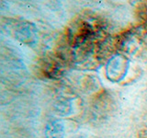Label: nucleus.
I'll use <instances>...</instances> for the list:
<instances>
[{
  "instance_id": "nucleus-3",
  "label": "nucleus",
  "mask_w": 147,
  "mask_h": 138,
  "mask_svg": "<svg viewBox=\"0 0 147 138\" xmlns=\"http://www.w3.org/2000/svg\"><path fill=\"white\" fill-rule=\"evenodd\" d=\"M44 135L45 138H64L65 125L63 121L60 119L50 121L45 126Z\"/></svg>"
},
{
  "instance_id": "nucleus-1",
  "label": "nucleus",
  "mask_w": 147,
  "mask_h": 138,
  "mask_svg": "<svg viewBox=\"0 0 147 138\" xmlns=\"http://www.w3.org/2000/svg\"><path fill=\"white\" fill-rule=\"evenodd\" d=\"M129 67H130V61L125 55L121 53L114 54L109 58L106 64V76L109 80L118 83L126 76Z\"/></svg>"
},
{
  "instance_id": "nucleus-4",
  "label": "nucleus",
  "mask_w": 147,
  "mask_h": 138,
  "mask_svg": "<svg viewBox=\"0 0 147 138\" xmlns=\"http://www.w3.org/2000/svg\"><path fill=\"white\" fill-rule=\"evenodd\" d=\"M54 112L60 117H67L73 113V101L67 98H60L54 102Z\"/></svg>"
},
{
  "instance_id": "nucleus-5",
  "label": "nucleus",
  "mask_w": 147,
  "mask_h": 138,
  "mask_svg": "<svg viewBox=\"0 0 147 138\" xmlns=\"http://www.w3.org/2000/svg\"><path fill=\"white\" fill-rule=\"evenodd\" d=\"M75 138H85L84 136H77V137H75Z\"/></svg>"
},
{
  "instance_id": "nucleus-2",
  "label": "nucleus",
  "mask_w": 147,
  "mask_h": 138,
  "mask_svg": "<svg viewBox=\"0 0 147 138\" xmlns=\"http://www.w3.org/2000/svg\"><path fill=\"white\" fill-rule=\"evenodd\" d=\"M13 35L20 43L28 46H33L38 41V29L30 21L17 22L13 27Z\"/></svg>"
}]
</instances>
